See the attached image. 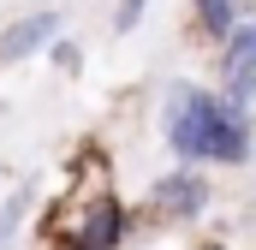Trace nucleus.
<instances>
[{
  "label": "nucleus",
  "mask_w": 256,
  "mask_h": 250,
  "mask_svg": "<svg viewBox=\"0 0 256 250\" xmlns=\"http://www.w3.org/2000/svg\"><path fill=\"white\" fill-rule=\"evenodd\" d=\"M202 202H208V185H202L196 173H173V179L155 185V208H161V214H196Z\"/></svg>",
  "instance_id": "6"
},
{
  "label": "nucleus",
  "mask_w": 256,
  "mask_h": 250,
  "mask_svg": "<svg viewBox=\"0 0 256 250\" xmlns=\"http://www.w3.org/2000/svg\"><path fill=\"white\" fill-rule=\"evenodd\" d=\"M220 84H226V102H250L256 96V24H238V30L226 36Z\"/></svg>",
  "instance_id": "2"
},
{
  "label": "nucleus",
  "mask_w": 256,
  "mask_h": 250,
  "mask_svg": "<svg viewBox=\"0 0 256 250\" xmlns=\"http://www.w3.org/2000/svg\"><path fill=\"white\" fill-rule=\"evenodd\" d=\"M220 96H208V90H196V84H173L167 90V108H161V120H167V143H173V155L179 161H208V149H214V125H220Z\"/></svg>",
  "instance_id": "1"
},
{
  "label": "nucleus",
  "mask_w": 256,
  "mask_h": 250,
  "mask_svg": "<svg viewBox=\"0 0 256 250\" xmlns=\"http://www.w3.org/2000/svg\"><path fill=\"white\" fill-rule=\"evenodd\" d=\"M196 24L208 36H232V0H196Z\"/></svg>",
  "instance_id": "7"
},
{
  "label": "nucleus",
  "mask_w": 256,
  "mask_h": 250,
  "mask_svg": "<svg viewBox=\"0 0 256 250\" xmlns=\"http://www.w3.org/2000/svg\"><path fill=\"white\" fill-rule=\"evenodd\" d=\"M120 202L114 196H96L90 202V214H84V232H78V250H114L120 244Z\"/></svg>",
  "instance_id": "5"
},
{
  "label": "nucleus",
  "mask_w": 256,
  "mask_h": 250,
  "mask_svg": "<svg viewBox=\"0 0 256 250\" xmlns=\"http://www.w3.org/2000/svg\"><path fill=\"white\" fill-rule=\"evenodd\" d=\"M54 30H60V18L54 12H36V18H18L6 36H0V60L12 66V60H30L36 48H48L54 42Z\"/></svg>",
  "instance_id": "3"
},
{
  "label": "nucleus",
  "mask_w": 256,
  "mask_h": 250,
  "mask_svg": "<svg viewBox=\"0 0 256 250\" xmlns=\"http://www.w3.org/2000/svg\"><path fill=\"white\" fill-rule=\"evenodd\" d=\"M24 208H30V190H18V196L0 208V250L12 244V232H18V220H24Z\"/></svg>",
  "instance_id": "8"
},
{
  "label": "nucleus",
  "mask_w": 256,
  "mask_h": 250,
  "mask_svg": "<svg viewBox=\"0 0 256 250\" xmlns=\"http://www.w3.org/2000/svg\"><path fill=\"white\" fill-rule=\"evenodd\" d=\"M208 161H250V120L238 114V102H226L220 108V125H214V149H208Z\"/></svg>",
  "instance_id": "4"
}]
</instances>
